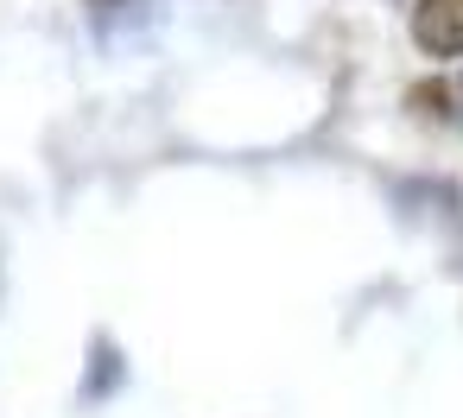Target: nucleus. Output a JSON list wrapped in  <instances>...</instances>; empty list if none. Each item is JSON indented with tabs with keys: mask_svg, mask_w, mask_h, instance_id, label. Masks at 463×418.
I'll list each match as a JSON object with an SVG mask.
<instances>
[{
	"mask_svg": "<svg viewBox=\"0 0 463 418\" xmlns=\"http://www.w3.org/2000/svg\"><path fill=\"white\" fill-rule=\"evenodd\" d=\"M96 7V26H109V14H121V7H140V0H90Z\"/></svg>",
	"mask_w": 463,
	"mask_h": 418,
	"instance_id": "f03ea898",
	"label": "nucleus"
},
{
	"mask_svg": "<svg viewBox=\"0 0 463 418\" xmlns=\"http://www.w3.org/2000/svg\"><path fill=\"white\" fill-rule=\"evenodd\" d=\"M412 39L425 58H463V0H412Z\"/></svg>",
	"mask_w": 463,
	"mask_h": 418,
	"instance_id": "f257e3e1",
	"label": "nucleus"
},
{
	"mask_svg": "<svg viewBox=\"0 0 463 418\" xmlns=\"http://www.w3.org/2000/svg\"><path fill=\"white\" fill-rule=\"evenodd\" d=\"M450 102H457V108H463V70H457V77H450Z\"/></svg>",
	"mask_w": 463,
	"mask_h": 418,
	"instance_id": "7ed1b4c3",
	"label": "nucleus"
}]
</instances>
